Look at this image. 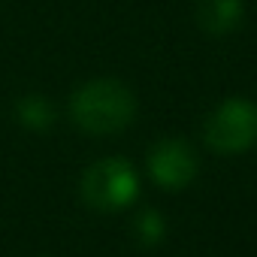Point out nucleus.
I'll use <instances>...</instances> for the list:
<instances>
[{"label":"nucleus","mask_w":257,"mask_h":257,"mask_svg":"<svg viewBox=\"0 0 257 257\" xmlns=\"http://www.w3.org/2000/svg\"><path fill=\"white\" fill-rule=\"evenodd\" d=\"M134 233H137V239H140L143 245H158V242L164 239V233H167V224H164V218H161L155 209H146V212L137 215Z\"/></svg>","instance_id":"nucleus-6"},{"label":"nucleus","mask_w":257,"mask_h":257,"mask_svg":"<svg viewBox=\"0 0 257 257\" xmlns=\"http://www.w3.org/2000/svg\"><path fill=\"white\" fill-rule=\"evenodd\" d=\"M149 173L164 188H185L197 176V155L185 140H161L149 155Z\"/></svg>","instance_id":"nucleus-4"},{"label":"nucleus","mask_w":257,"mask_h":257,"mask_svg":"<svg viewBox=\"0 0 257 257\" xmlns=\"http://www.w3.org/2000/svg\"><path fill=\"white\" fill-rule=\"evenodd\" d=\"M134 112H137L134 94L127 91V85H121L115 79H97V82L82 85L70 103L73 121L82 131L97 134V137L124 131L134 121Z\"/></svg>","instance_id":"nucleus-1"},{"label":"nucleus","mask_w":257,"mask_h":257,"mask_svg":"<svg viewBox=\"0 0 257 257\" xmlns=\"http://www.w3.org/2000/svg\"><path fill=\"white\" fill-rule=\"evenodd\" d=\"M19 118H22L28 127H37V131H43V127L52 124V106H49L43 97H28V100L19 106Z\"/></svg>","instance_id":"nucleus-7"},{"label":"nucleus","mask_w":257,"mask_h":257,"mask_svg":"<svg viewBox=\"0 0 257 257\" xmlns=\"http://www.w3.org/2000/svg\"><path fill=\"white\" fill-rule=\"evenodd\" d=\"M203 134H206V143L221 155H236L251 149L257 143V106L242 97L224 100L206 118Z\"/></svg>","instance_id":"nucleus-3"},{"label":"nucleus","mask_w":257,"mask_h":257,"mask_svg":"<svg viewBox=\"0 0 257 257\" xmlns=\"http://www.w3.org/2000/svg\"><path fill=\"white\" fill-rule=\"evenodd\" d=\"M137 191H140V179L134 167L121 158H103L91 164L82 179V197L100 212H115L131 206L137 200Z\"/></svg>","instance_id":"nucleus-2"},{"label":"nucleus","mask_w":257,"mask_h":257,"mask_svg":"<svg viewBox=\"0 0 257 257\" xmlns=\"http://www.w3.org/2000/svg\"><path fill=\"white\" fill-rule=\"evenodd\" d=\"M242 0H197V22L206 34H230L242 22Z\"/></svg>","instance_id":"nucleus-5"}]
</instances>
